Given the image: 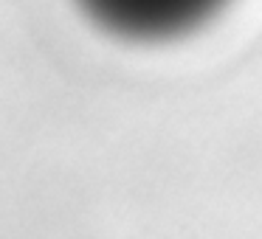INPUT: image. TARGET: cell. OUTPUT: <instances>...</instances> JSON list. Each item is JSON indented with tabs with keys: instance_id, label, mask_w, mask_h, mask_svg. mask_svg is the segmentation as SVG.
I'll return each mask as SVG.
<instances>
[{
	"instance_id": "1",
	"label": "cell",
	"mask_w": 262,
	"mask_h": 239,
	"mask_svg": "<svg viewBox=\"0 0 262 239\" xmlns=\"http://www.w3.org/2000/svg\"><path fill=\"white\" fill-rule=\"evenodd\" d=\"M88 12L121 37L166 40L206 23L228 0H82Z\"/></svg>"
}]
</instances>
